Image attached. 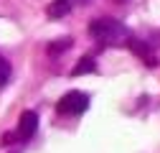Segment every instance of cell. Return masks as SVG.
Wrapping results in <instances>:
<instances>
[{
	"label": "cell",
	"mask_w": 160,
	"mask_h": 153,
	"mask_svg": "<svg viewBox=\"0 0 160 153\" xmlns=\"http://www.w3.org/2000/svg\"><path fill=\"white\" fill-rule=\"evenodd\" d=\"M89 36L94 38V41H99L102 46H117L122 44L125 38H130L127 28L117 21V18H94V21L89 23Z\"/></svg>",
	"instance_id": "obj_1"
},
{
	"label": "cell",
	"mask_w": 160,
	"mask_h": 153,
	"mask_svg": "<svg viewBox=\"0 0 160 153\" xmlns=\"http://www.w3.org/2000/svg\"><path fill=\"white\" fill-rule=\"evenodd\" d=\"M94 69H97L94 59H92V56H84V59H79V61H76V66L71 69V76H82V74H92Z\"/></svg>",
	"instance_id": "obj_6"
},
{
	"label": "cell",
	"mask_w": 160,
	"mask_h": 153,
	"mask_svg": "<svg viewBox=\"0 0 160 153\" xmlns=\"http://www.w3.org/2000/svg\"><path fill=\"white\" fill-rule=\"evenodd\" d=\"M69 5H79V3H87V0H66Z\"/></svg>",
	"instance_id": "obj_9"
},
{
	"label": "cell",
	"mask_w": 160,
	"mask_h": 153,
	"mask_svg": "<svg viewBox=\"0 0 160 153\" xmlns=\"http://www.w3.org/2000/svg\"><path fill=\"white\" fill-rule=\"evenodd\" d=\"M48 18L51 21H58V18H66L71 13V5L66 3V0H51V5H48Z\"/></svg>",
	"instance_id": "obj_5"
},
{
	"label": "cell",
	"mask_w": 160,
	"mask_h": 153,
	"mask_svg": "<svg viewBox=\"0 0 160 153\" xmlns=\"http://www.w3.org/2000/svg\"><path fill=\"white\" fill-rule=\"evenodd\" d=\"M112 3H125V0H112Z\"/></svg>",
	"instance_id": "obj_10"
},
{
	"label": "cell",
	"mask_w": 160,
	"mask_h": 153,
	"mask_svg": "<svg viewBox=\"0 0 160 153\" xmlns=\"http://www.w3.org/2000/svg\"><path fill=\"white\" fill-rule=\"evenodd\" d=\"M127 44H130V49L137 54V56H142V59L150 64V66H155L158 61H155V54L148 49V44H142V41H137V38H127Z\"/></svg>",
	"instance_id": "obj_4"
},
{
	"label": "cell",
	"mask_w": 160,
	"mask_h": 153,
	"mask_svg": "<svg viewBox=\"0 0 160 153\" xmlns=\"http://www.w3.org/2000/svg\"><path fill=\"white\" fill-rule=\"evenodd\" d=\"M71 44H74V41H71L69 36H66V38H58V41L48 44V54H51V56H56V54H64V51H66Z\"/></svg>",
	"instance_id": "obj_7"
},
{
	"label": "cell",
	"mask_w": 160,
	"mask_h": 153,
	"mask_svg": "<svg viewBox=\"0 0 160 153\" xmlns=\"http://www.w3.org/2000/svg\"><path fill=\"white\" fill-rule=\"evenodd\" d=\"M36 130H38V115L33 110L23 112L21 115V120H18V130H15V138L18 140H28L36 135Z\"/></svg>",
	"instance_id": "obj_3"
},
{
	"label": "cell",
	"mask_w": 160,
	"mask_h": 153,
	"mask_svg": "<svg viewBox=\"0 0 160 153\" xmlns=\"http://www.w3.org/2000/svg\"><path fill=\"white\" fill-rule=\"evenodd\" d=\"M8 79H10V64H8V59L0 56V87L8 84Z\"/></svg>",
	"instance_id": "obj_8"
},
{
	"label": "cell",
	"mask_w": 160,
	"mask_h": 153,
	"mask_svg": "<svg viewBox=\"0 0 160 153\" xmlns=\"http://www.w3.org/2000/svg\"><path fill=\"white\" fill-rule=\"evenodd\" d=\"M87 107H89V94H84V92H66L61 100H58V105H56V110L61 112V115H82V112H87Z\"/></svg>",
	"instance_id": "obj_2"
}]
</instances>
